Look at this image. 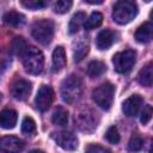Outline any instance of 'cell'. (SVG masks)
Wrapping results in <instances>:
<instances>
[{
  "mask_svg": "<svg viewBox=\"0 0 153 153\" xmlns=\"http://www.w3.org/2000/svg\"><path fill=\"white\" fill-rule=\"evenodd\" d=\"M62 99L68 104H74L82 96V81L76 75L67 76L61 84Z\"/></svg>",
  "mask_w": 153,
  "mask_h": 153,
  "instance_id": "cell-1",
  "label": "cell"
},
{
  "mask_svg": "<svg viewBox=\"0 0 153 153\" xmlns=\"http://www.w3.org/2000/svg\"><path fill=\"white\" fill-rule=\"evenodd\" d=\"M137 14V6L134 1H117L114 5L112 18L117 24L124 25L131 22Z\"/></svg>",
  "mask_w": 153,
  "mask_h": 153,
  "instance_id": "cell-2",
  "label": "cell"
},
{
  "mask_svg": "<svg viewBox=\"0 0 153 153\" xmlns=\"http://www.w3.org/2000/svg\"><path fill=\"white\" fill-rule=\"evenodd\" d=\"M23 66L29 74H39L44 66V56L42 51L36 47L27 48L23 55Z\"/></svg>",
  "mask_w": 153,
  "mask_h": 153,
  "instance_id": "cell-3",
  "label": "cell"
},
{
  "mask_svg": "<svg viewBox=\"0 0 153 153\" xmlns=\"http://www.w3.org/2000/svg\"><path fill=\"white\" fill-rule=\"evenodd\" d=\"M32 37L41 44L47 45L51 42L54 36V23L50 19H38L31 27Z\"/></svg>",
  "mask_w": 153,
  "mask_h": 153,
  "instance_id": "cell-4",
  "label": "cell"
},
{
  "mask_svg": "<svg viewBox=\"0 0 153 153\" xmlns=\"http://www.w3.org/2000/svg\"><path fill=\"white\" fill-rule=\"evenodd\" d=\"M115 96V86L110 82H104L92 92L93 102L103 110H109L112 105Z\"/></svg>",
  "mask_w": 153,
  "mask_h": 153,
  "instance_id": "cell-5",
  "label": "cell"
},
{
  "mask_svg": "<svg viewBox=\"0 0 153 153\" xmlns=\"http://www.w3.org/2000/svg\"><path fill=\"white\" fill-rule=\"evenodd\" d=\"M135 62H136V53L130 49L120 51L115 54L112 57L114 68L117 73H121V74L128 73L134 67Z\"/></svg>",
  "mask_w": 153,
  "mask_h": 153,
  "instance_id": "cell-6",
  "label": "cell"
},
{
  "mask_svg": "<svg viewBox=\"0 0 153 153\" xmlns=\"http://www.w3.org/2000/svg\"><path fill=\"white\" fill-rule=\"evenodd\" d=\"M78 127L86 133H92L96 130L97 126H98V116L97 114L91 110V109H85L82 111H80L78 114V116L75 117Z\"/></svg>",
  "mask_w": 153,
  "mask_h": 153,
  "instance_id": "cell-7",
  "label": "cell"
},
{
  "mask_svg": "<svg viewBox=\"0 0 153 153\" xmlns=\"http://www.w3.org/2000/svg\"><path fill=\"white\" fill-rule=\"evenodd\" d=\"M53 100H54L53 88L48 85H42L38 88L36 98H35V104H36L37 109L41 111H47L50 108V105L53 104Z\"/></svg>",
  "mask_w": 153,
  "mask_h": 153,
  "instance_id": "cell-8",
  "label": "cell"
},
{
  "mask_svg": "<svg viewBox=\"0 0 153 153\" xmlns=\"http://www.w3.org/2000/svg\"><path fill=\"white\" fill-rule=\"evenodd\" d=\"M24 149V142L12 135H7L0 139V152L1 153H22Z\"/></svg>",
  "mask_w": 153,
  "mask_h": 153,
  "instance_id": "cell-9",
  "label": "cell"
},
{
  "mask_svg": "<svg viewBox=\"0 0 153 153\" xmlns=\"http://www.w3.org/2000/svg\"><path fill=\"white\" fill-rule=\"evenodd\" d=\"M53 137L55 142L66 151H74L78 148V137L71 131L54 133Z\"/></svg>",
  "mask_w": 153,
  "mask_h": 153,
  "instance_id": "cell-10",
  "label": "cell"
},
{
  "mask_svg": "<svg viewBox=\"0 0 153 153\" xmlns=\"http://www.w3.org/2000/svg\"><path fill=\"white\" fill-rule=\"evenodd\" d=\"M31 92V82L25 79H18L11 85V94L17 100H25Z\"/></svg>",
  "mask_w": 153,
  "mask_h": 153,
  "instance_id": "cell-11",
  "label": "cell"
},
{
  "mask_svg": "<svg viewBox=\"0 0 153 153\" xmlns=\"http://www.w3.org/2000/svg\"><path fill=\"white\" fill-rule=\"evenodd\" d=\"M116 39H117V33L110 29H105L98 33L96 38V44L98 49L105 50V49H109L116 42Z\"/></svg>",
  "mask_w": 153,
  "mask_h": 153,
  "instance_id": "cell-12",
  "label": "cell"
},
{
  "mask_svg": "<svg viewBox=\"0 0 153 153\" xmlns=\"http://www.w3.org/2000/svg\"><path fill=\"white\" fill-rule=\"evenodd\" d=\"M142 102H143V99H142L141 96H139V94H133V96H130L129 98H127V99L123 102V104H122V110H123V112H124L127 116H129V117L136 116V114L139 112V110H140V108H141V105H142Z\"/></svg>",
  "mask_w": 153,
  "mask_h": 153,
  "instance_id": "cell-13",
  "label": "cell"
},
{
  "mask_svg": "<svg viewBox=\"0 0 153 153\" xmlns=\"http://www.w3.org/2000/svg\"><path fill=\"white\" fill-rule=\"evenodd\" d=\"M18 115L12 109H5L0 112V127L4 129H12L17 124Z\"/></svg>",
  "mask_w": 153,
  "mask_h": 153,
  "instance_id": "cell-14",
  "label": "cell"
},
{
  "mask_svg": "<svg viewBox=\"0 0 153 153\" xmlns=\"http://www.w3.org/2000/svg\"><path fill=\"white\" fill-rule=\"evenodd\" d=\"M152 31H153L152 23L146 22L142 25H140L135 31V39L140 43H148L152 39Z\"/></svg>",
  "mask_w": 153,
  "mask_h": 153,
  "instance_id": "cell-15",
  "label": "cell"
},
{
  "mask_svg": "<svg viewBox=\"0 0 153 153\" xmlns=\"http://www.w3.org/2000/svg\"><path fill=\"white\" fill-rule=\"evenodd\" d=\"M65 66H66V51L63 47L59 45L53 51V67H54V71L57 72V71H61Z\"/></svg>",
  "mask_w": 153,
  "mask_h": 153,
  "instance_id": "cell-16",
  "label": "cell"
},
{
  "mask_svg": "<svg viewBox=\"0 0 153 153\" xmlns=\"http://www.w3.org/2000/svg\"><path fill=\"white\" fill-rule=\"evenodd\" d=\"M152 78H153V67L152 62H148L137 74V81L146 87L152 86Z\"/></svg>",
  "mask_w": 153,
  "mask_h": 153,
  "instance_id": "cell-17",
  "label": "cell"
},
{
  "mask_svg": "<svg viewBox=\"0 0 153 153\" xmlns=\"http://www.w3.org/2000/svg\"><path fill=\"white\" fill-rule=\"evenodd\" d=\"M2 19H4V22H5L7 25L14 26V27L20 26V25L25 22V17H24L22 13L17 12V11H8V12H6V13L4 14Z\"/></svg>",
  "mask_w": 153,
  "mask_h": 153,
  "instance_id": "cell-18",
  "label": "cell"
},
{
  "mask_svg": "<svg viewBox=\"0 0 153 153\" xmlns=\"http://www.w3.org/2000/svg\"><path fill=\"white\" fill-rule=\"evenodd\" d=\"M88 43L85 39H79L78 42L74 43V49H73V56L75 62H80L88 53Z\"/></svg>",
  "mask_w": 153,
  "mask_h": 153,
  "instance_id": "cell-19",
  "label": "cell"
},
{
  "mask_svg": "<svg viewBox=\"0 0 153 153\" xmlns=\"http://www.w3.org/2000/svg\"><path fill=\"white\" fill-rule=\"evenodd\" d=\"M85 20H86V14H85L84 12H76V13L72 17V19H71V22H69V25H68V31H69V33H71V35L76 33V32L79 31L80 26L85 23Z\"/></svg>",
  "mask_w": 153,
  "mask_h": 153,
  "instance_id": "cell-20",
  "label": "cell"
},
{
  "mask_svg": "<svg viewBox=\"0 0 153 153\" xmlns=\"http://www.w3.org/2000/svg\"><path fill=\"white\" fill-rule=\"evenodd\" d=\"M105 71H106V66L102 61H98V60L91 61L87 66V74L91 78H97L102 75Z\"/></svg>",
  "mask_w": 153,
  "mask_h": 153,
  "instance_id": "cell-21",
  "label": "cell"
},
{
  "mask_svg": "<svg viewBox=\"0 0 153 153\" xmlns=\"http://www.w3.org/2000/svg\"><path fill=\"white\" fill-rule=\"evenodd\" d=\"M51 122L56 126H66L68 122V111L66 109L59 106L51 116Z\"/></svg>",
  "mask_w": 153,
  "mask_h": 153,
  "instance_id": "cell-22",
  "label": "cell"
},
{
  "mask_svg": "<svg viewBox=\"0 0 153 153\" xmlns=\"http://www.w3.org/2000/svg\"><path fill=\"white\" fill-rule=\"evenodd\" d=\"M103 23V14L100 12H93L84 23V26L86 30H92L98 26H100Z\"/></svg>",
  "mask_w": 153,
  "mask_h": 153,
  "instance_id": "cell-23",
  "label": "cell"
},
{
  "mask_svg": "<svg viewBox=\"0 0 153 153\" xmlns=\"http://www.w3.org/2000/svg\"><path fill=\"white\" fill-rule=\"evenodd\" d=\"M22 133L25 135H33L36 133V123L31 117H24L22 123Z\"/></svg>",
  "mask_w": 153,
  "mask_h": 153,
  "instance_id": "cell-24",
  "label": "cell"
},
{
  "mask_svg": "<svg viewBox=\"0 0 153 153\" xmlns=\"http://www.w3.org/2000/svg\"><path fill=\"white\" fill-rule=\"evenodd\" d=\"M27 47H26V42L24 41L23 37H16L12 41V50L14 54L17 55H24V53L26 51Z\"/></svg>",
  "mask_w": 153,
  "mask_h": 153,
  "instance_id": "cell-25",
  "label": "cell"
},
{
  "mask_svg": "<svg viewBox=\"0 0 153 153\" xmlns=\"http://www.w3.org/2000/svg\"><path fill=\"white\" fill-rule=\"evenodd\" d=\"M24 7L29 8V10H41V8H44L48 6V2L47 1H43V0H24L20 2Z\"/></svg>",
  "mask_w": 153,
  "mask_h": 153,
  "instance_id": "cell-26",
  "label": "cell"
},
{
  "mask_svg": "<svg viewBox=\"0 0 153 153\" xmlns=\"http://www.w3.org/2000/svg\"><path fill=\"white\" fill-rule=\"evenodd\" d=\"M72 5H73V2L71 0H60V1L54 4V11L56 13H60V14L66 13L71 10Z\"/></svg>",
  "mask_w": 153,
  "mask_h": 153,
  "instance_id": "cell-27",
  "label": "cell"
},
{
  "mask_svg": "<svg viewBox=\"0 0 153 153\" xmlns=\"http://www.w3.org/2000/svg\"><path fill=\"white\" fill-rule=\"evenodd\" d=\"M143 147V139L139 135H134L130 140H129V143H128V148L131 151V152H139L141 151Z\"/></svg>",
  "mask_w": 153,
  "mask_h": 153,
  "instance_id": "cell-28",
  "label": "cell"
},
{
  "mask_svg": "<svg viewBox=\"0 0 153 153\" xmlns=\"http://www.w3.org/2000/svg\"><path fill=\"white\" fill-rule=\"evenodd\" d=\"M105 139H106L110 143H112V145L118 143L121 137H120V134H118L117 128L114 127V126H111V127L106 130V133H105Z\"/></svg>",
  "mask_w": 153,
  "mask_h": 153,
  "instance_id": "cell-29",
  "label": "cell"
},
{
  "mask_svg": "<svg viewBox=\"0 0 153 153\" xmlns=\"http://www.w3.org/2000/svg\"><path fill=\"white\" fill-rule=\"evenodd\" d=\"M85 153H111L108 148L97 145V143H90L85 148Z\"/></svg>",
  "mask_w": 153,
  "mask_h": 153,
  "instance_id": "cell-30",
  "label": "cell"
},
{
  "mask_svg": "<svg viewBox=\"0 0 153 153\" xmlns=\"http://www.w3.org/2000/svg\"><path fill=\"white\" fill-rule=\"evenodd\" d=\"M152 115H153L152 106H151L149 104H147V105L143 108L142 112H141V118H140V120H141V123H142V124H147V123L151 121Z\"/></svg>",
  "mask_w": 153,
  "mask_h": 153,
  "instance_id": "cell-31",
  "label": "cell"
},
{
  "mask_svg": "<svg viewBox=\"0 0 153 153\" xmlns=\"http://www.w3.org/2000/svg\"><path fill=\"white\" fill-rule=\"evenodd\" d=\"M85 2H87V4H96V5H98V4H102L103 1L102 0H85Z\"/></svg>",
  "mask_w": 153,
  "mask_h": 153,
  "instance_id": "cell-32",
  "label": "cell"
},
{
  "mask_svg": "<svg viewBox=\"0 0 153 153\" xmlns=\"http://www.w3.org/2000/svg\"><path fill=\"white\" fill-rule=\"evenodd\" d=\"M29 153H44V152L41 151V149H33V151H31V152H29Z\"/></svg>",
  "mask_w": 153,
  "mask_h": 153,
  "instance_id": "cell-33",
  "label": "cell"
},
{
  "mask_svg": "<svg viewBox=\"0 0 153 153\" xmlns=\"http://www.w3.org/2000/svg\"><path fill=\"white\" fill-rule=\"evenodd\" d=\"M1 99H2V94L0 93V103H1Z\"/></svg>",
  "mask_w": 153,
  "mask_h": 153,
  "instance_id": "cell-34",
  "label": "cell"
}]
</instances>
